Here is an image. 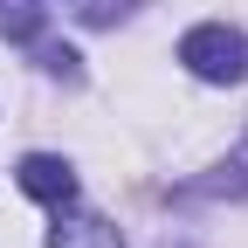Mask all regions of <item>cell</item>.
<instances>
[{"instance_id":"cell-4","label":"cell","mask_w":248,"mask_h":248,"mask_svg":"<svg viewBox=\"0 0 248 248\" xmlns=\"http://www.w3.org/2000/svg\"><path fill=\"white\" fill-rule=\"evenodd\" d=\"M0 35L7 42H35L42 35V7L35 0H0Z\"/></svg>"},{"instance_id":"cell-7","label":"cell","mask_w":248,"mask_h":248,"mask_svg":"<svg viewBox=\"0 0 248 248\" xmlns=\"http://www.w3.org/2000/svg\"><path fill=\"white\" fill-rule=\"evenodd\" d=\"M83 14H90V21H97V28H104V21H117V14H131V0H90V7H83Z\"/></svg>"},{"instance_id":"cell-6","label":"cell","mask_w":248,"mask_h":248,"mask_svg":"<svg viewBox=\"0 0 248 248\" xmlns=\"http://www.w3.org/2000/svg\"><path fill=\"white\" fill-rule=\"evenodd\" d=\"M42 69L62 76V83H76V76H83V62H76V48H55V42H48V48H42Z\"/></svg>"},{"instance_id":"cell-5","label":"cell","mask_w":248,"mask_h":248,"mask_svg":"<svg viewBox=\"0 0 248 248\" xmlns=\"http://www.w3.org/2000/svg\"><path fill=\"white\" fill-rule=\"evenodd\" d=\"M214 193H248V131H241V145L228 152V166H221V179H214Z\"/></svg>"},{"instance_id":"cell-1","label":"cell","mask_w":248,"mask_h":248,"mask_svg":"<svg viewBox=\"0 0 248 248\" xmlns=\"http://www.w3.org/2000/svg\"><path fill=\"white\" fill-rule=\"evenodd\" d=\"M179 62L200 83H241L248 76V35L228 28V21H200V28L179 35Z\"/></svg>"},{"instance_id":"cell-2","label":"cell","mask_w":248,"mask_h":248,"mask_svg":"<svg viewBox=\"0 0 248 248\" xmlns=\"http://www.w3.org/2000/svg\"><path fill=\"white\" fill-rule=\"evenodd\" d=\"M14 179H21V193L42 200V207H76V166L55 159V152H28L14 166Z\"/></svg>"},{"instance_id":"cell-3","label":"cell","mask_w":248,"mask_h":248,"mask_svg":"<svg viewBox=\"0 0 248 248\" xmlns=\"http://www.w3.org/2000/svg\"><path fill=\"white\" fill-rule=\"evenodd\" d=\"M48 248H124V234L104 221V214H76V207H55Z\"/></svg>"}]
</instances>
